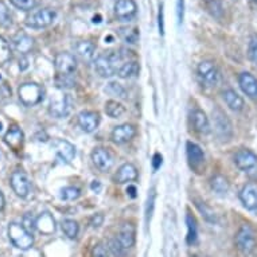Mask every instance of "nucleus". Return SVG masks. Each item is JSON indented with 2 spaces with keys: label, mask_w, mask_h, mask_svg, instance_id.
I'll return each instance as SVG.
<instances>
[{
  "label": "nucleus",
  "mask_w": 257,
  "mask_h": 257,
  "mask_svg": "<svg viewBox=\"0 0 257 257\" xmlns=\"http://www.w3.org/2000/svg\"><path fill=\"white\" fill-rule=\"evenodd\" d=\"M253 2H254V3H256V5H257V0H253Z\"/></svg>",
  "instance_id": "53"
},
{
  "label": "nucleus",
  "mask_w": 257,
  "mask_h": 257,
  "mask_svg": "<svg viewBox=\"0 0 257 257\" xmlns=\"http://www.w3.org/2000/svg\"><path fill=\"white\" fill-rule=\"evenodd\" d=\"M0 25L5 26V27L11 25V15L9 13V9L2 2H0Z\"/></svg>",
  "instance_id": "42"
},
{
  "label": "nucleus",
  "mask_w": 257,
  "mask_h": 257,
  "mask_svg": "<svg viewBox=\"0 0 257 257\" xmlns=\"http://www.w3.org/2000/svg\"><path fill=\"white\" fill-rule=\"evenodd\" d=\"M191 122H193V126H194L195 131H198L199 134L206 135V134L210 132V122H209V118H207L203 110H193L191 112Z\"/></svg>",
  "instance_id": "22"
},
{
  "label": "nucleus",
  "mask_w": 257,
  "mask_h": 257,
  "mask_svg": "<svg viewBox=\"0 0 257 257\" xmlns=\"http://www.w3.org/2000/svg\"><path fill=\"white\" fill-rule=\"evenodd\" d=\"M0 130H2V122H0Z\"/></svg>",
  "instance_id": "54"
},
{
  "label": "nucleus",
  "mask_w": 257,
  "mask_h": 257,
  "mask_svg": "<svg viewBox=\"0 0 257 257\" xmlns=\"http://www.w3.org/2000/svg\"><path fill=\"white\" fill-rule=\"evenodd\" d=\"M49 112L55 118L68 117L70 112H72V98H70V96L69 94H63L59 98L51 100Z\"/></svg>",
  "instance_id": "11"
},
{
  "label": "nucleus",
  "mask_w": 257,
  "mask_h": 257,
  "mask_svg": "<svg viewBox=\"0 0 257 257\" xmlns=\"http://www.w3.org/2000/svg\"><path fill=\"white\" fill-rule=\"evenodd\" d=\"M90 189H92L94 193H100V191H101V189H102L101 182H100V181H93L92 185H90Z\"/></svg>",
  "instance_id": "49"
},
{
  "label": "nucleus",
  "mask_w": 257,
  "mask_h": 257,
  "mask_svg": "<svg viewBox=\"0 0 257 257\" xmlns=\"http://www.w3.org/2000/svg\"><path fill=\"white\" fill-rule=\"evenodd\" d=\"M207 9L215 18H221L223 13V9L221 3H219V0H207Z\"/></svg>",
  "instance_id": "40"
},
{
  "label": "nucleus",
  "mask_w": 257,
  "mask_h": 257,
  "mask_svg": "<svg viewBox=\"0 0 257 257\" xmlns=\"http://www.w3.org/2000/svg\"><path fill=\"white\" fill-rule=\"evenodd\" d=\"M136 179H138V170L132 163H124L114 175V182L118 185L130 183V182H134Z\"/></svg>",
  "instance_id": "20"
},
{
  "label": "nucleus",
  "mask_w": 257,
  "mask_h": 257,
  "mask_svg": "<svg viewBox=\"0 0 257 257\" xmlns=\"http://www.w3.org/2000/svg\"><path fill=\"white\" fill-rule=\"evenodd\" d=\"M35 221H37V218H34L33 215L26 214L25 217H23V221H22V226H23L27 232L33 234V232L35 230Z\"/></svg>",
  "instance_id": "43"
},
{
  "label": "nucleus",
  "mask_w": 257,
  "mask_h": 257,
  "mask_svg": "<svg viewBox=\"0 0 257 257\" xmlns=\"http://www.w3.org/2000/svg\"><path fill=\"white\" fill-rule=\"evenodd\" d=\"M160 165H162V155L156 152L154 158H152V167H154V170H158L160 167Z\"/></svg>",
  "instance_id": "48"
},
{
  "label": "nucleus",
  "mask_w": 257,
  "mask_h": 257,
  "mask_svg": "<svg viewBox=\"0 0 257 257\" xmlns=\"http://www.w3.org/2000/svg\"><path fill=\"white\" fill-rule=\"evenodd\" d=\"M92 257H109V249L104 244H97L93 248Z\"/></svg>",
  "instance_id": "44"
},
{
  "label": "nucleus",
  "mask_w": 257,
  "mask_h": 257,
  "mask_svg": "<svg viewBox=\"0 0 257 257\" xmlns=\"http://www.w3.org/2000/svg\"><path fill=\"white\" fill-rule=\"evenodd\" d=\"M61 226H62L63 233H65L69 238L74 240V238L78 236L80 226H78V223H77V221H74V219H63L62 223H61Z\"/></svg>",
  "instance_id": "32"
},
{
  "label": "nucleus",
  "mask_w": 257,
  "mask_h": 257,
  "mask_svg": "<svg viewBox=\"0 0 257 257\" xmlns=\"http://www.w3.org/2000/svg\"><path fill=\"white\" fill-rule=\"evenodd\" d=\"M159 31L162 35L165 33V26H163V10H162V7H160L159 11Z\"/></svg>",
  "instance_id": "50"
},
{
  "label": "nucleus",
  "mask_w": 257,
  "mask_h": 257,
  "mask_svg": "<svg viewBox=\"0 0 257 257\" xmlns=\"http://www.w3.org/2000/svg\"><path fill=\"white\" fill-rule=\"evenodd\" d=\"M213 114H214V121L215 126H217V131H218L223 138H228V136H226V131L232 135V125H230V121L228 120V116L223 113L221 109H215V112L213 110Z\"/></svg>",
  "instance_id": "25"
},
{
  "label": "nucleus",
  "mask_w": 257,
  "mask_h": 257,
  "mask_svg": "<svg viewBox=\"0 0 257 257\" xmlns=\"http://www.w3.org/2000/svg\"><path fill=\"white\" fill-rule=\"evenodd\" d=\"M106 92L113 94V96H117L120 98H126L125 88L121 84H118V82H109L108 86H106Z\"/></svg>",
  "instance_id": "38"
},
{
  "label": "nucleus",
  "mask_w": 257,
  "mask_h": 257,
  "mask_svg": "<svg viewBox=\"0 0 257 257\" xmlns=\"http://www.w3.org/2000/svg\"><path fill=\"white\" fill-rule=\"evenodd\" d=\"M135 135V125H132V124H122V125L116 126L113 131H112V140L116 144H124L134 139Z\"/></svg>",
  "instance_id": "17"
},
{
  "label": "nucleus",
  "mask_w": 257,
  "mask_h": 257,
  "mask_svg": "<svg viewBox=\"0 0 257 257\" xmlns=\"http://www.w3.org/2000/svg\"><path fill=\"white\" fill-rule=\"evenodd\" d=\"M92 160L93 165L96 166V169L100 170L101 173L109 171L114 165L113 156H112V154L106 148H94L92 152Z\"/></svg>",
  "instance_id": "12"
},
{
  "label": "nucleus",
  "mask_w": 257,
  "mask_h": 257,
  "mask_svg": "<svg viewBox=\"0 0 257 257\" xmlns=\"http://www.w3.org/2000/svg\"><path fill=\"white\" fill-rule=\"evenodd\" d=\"M135 191H136V189L134 187V186H130V187H128V190H126V193H130V195H131L132 198H135L136 197Z\"/></svg>",
  "instance_id": "51"
},
{
  "label": "nucleus",
  "mask_w": 257,
  "mask_h": 257,
  "mask_svg": "<svg viewBox=\"0 0 257 257\" xmlns=\"http://www.w3.org/2000/svg\"><path fill=\"white\" fill-rule=\"evenodd\" d=\"M186 150H187V159H189L190 167L197 174H202L205 170V154H203L202 148L197 143L187 142Z\"/></svg>",
  "instance_id": "8"
},
{
  "label": "nucleus",
  "mask_w": 257,
  "mask_h": 257,
  "mask_svg": "<svg viewBox=\"0 0 257 257\" xmlns=\"http://www.w3.org/2000/svg\"><path fill=\"white\" fill-rule=\"evenodd\" d=\"M51 147L54 148L55 154L65 162V163H70L74 156H76V147L73 146L70 142L65 139H55L51 143Z\"/></svg>",
  "instance_id": "15"
},
{
  "label": "nucleus",
  "mask_w": 257,
  "mask_h": 257,
  "mask_svg": "<svg viewBox=\"0 0 257 257\" xmlns=\"http://www.w3.org/2000/svg\"><path fill=\"white\" fill-rule=\"evenodd\" d=\"M116 238L120 241V244L124 246V249H126V250L131 249L135 244V226L130 222L122 223Z\"/></svg>",
  "instance_id": "19"
},
{
  "label": "nucleus",
  "mask_w": 257,
  "mask_h": 257,
  "mask_svg": "<svg viewBox=\"0 0 257 257\" xmlns=\"http://www.w3.org/2000/svg\"><path fill=\"white\" fill-rule=\"evenodd\" d=\"M249 58L253 63L257 65V39H252L249 43Z\"/></svg>",
  "instance_id": "45"
},
{
  "label": "nucleus",
  "mask_w": 257,
  "mask_h": 257,
  "mask_svg": "<svg viewBox=\"0 0 257 257\" xmlns=\"http://www.w3.org/2000/svg\"><path fill=\"white\" fill-rule=\"evenodd\" d=\"M234 163L252 181L257 182V155L248 148H241L234 155Z\"/></svg>",
  "instance_id": "3"
},
{
  "label": "nucleus",
  "mask_w": 257,
  "mask_h": 257,
  "mask_svg": "<svg viewBox=\"0 0 257 257\" xmlns=\"http://www.w3.org/2000/svg\"><path fill=\"white\" fill-rule=\"evenodd\" d=\"M57 76H73L77 69L76 57L70 53H59L54 59Z\"/></svg>",
  "instance_id": "7"
},
{
  "label": "nucleus",
  "mask_w": 257,
  "mask_h": 257,
  "mask_svg": "<svg viewBox=\"0 0 257 257\" xmlns=\"http://www.w3.org/2000/svg\"><path fill=\"white\" fill-rule=\"evenodd\" d=\"M183 9H185V0H177V15L179 25L183 22V13H185Z\"/></svg>",
  "instance_id": "46"
},
{
  "label": "nucleus",
  "mask_w": 257,
  "mask_h": 257,
  "mask_svg": "<svg viewBox=\"0 0 257 257\" xmlns=\"http://www.w3.org/2000/svg\"><path fill=\"white\" fill-rule=\"evenodd\" d=\"M18 96L23 105L34 106L43 100V89L34 82H26L18 89Z\"/></svg>",
  "instance_id": "5"
},
{
  "label": "nucleus",
  "mask_w": 257,
  "mask_h": 257,
  "mask_svg": "<svg viewBox=\"0 0 257 257\" xmlns=\"http://www.w3.org/2000/svg\"><path fill=\"white\" fill-rule=\"evenodd\" d=\"M138 6L134 0H117L114 5V14L121 22H131L136 15Z\"/></svg>",
  "instance_id": "13"
},
{
  "label": "nucleus",
  "mask_w": 257,
  "mask_h": 257,
  "mask_svg": "<svg viewBox=\"0 0 257 257\" xmlns=\"http://www.w3.org/2000/svg\"><path fill=\"white\" fill-rule=\"evenodd\" d=\"M122 58H124V55L117 51H109L105 54L98 55L94 62V69L100 77L109 78L117 73V70L120 69L118 63H121Z\"/></svg>",
  "instance_id": "1"
},
{
  "label": "nucleus",
  "mask_w": 257,
  "mask_h": 257,
  "mask_svg": "<svg viewBox=\"0 0 257 257\" xmlns=\"http://www.w3.org/2000/svg\"><path fill=\"white\" fill-rule=\"evenodd\" d=\"M105 112L109 117L120 118L122 114L125 113V106L120 104V102L114 101V100H109L105 104Z\"/></svg>",
  "instance_id": "31"
},
{
  "label": "nucleus",
  "mask_w": 257,
  "mask_h": 257,
  "mask_svg": "<svg viewBox=\"0 0 257 257\" xmlns=\"http://www.w3.org/2000/svg\"><path fill=\"white\" fill-rule=\"evenodd\" d=\"M3 139H5V143L7 144L11 150H14V151H19L22 148V144H23V132H22V130L19 126H10V130L6 132V135Z\"/></svg>",
  "instance_id": "21"
},
{
  "label": "nucleus",
  "mask_w": 257,
  "mask_h": 257,
  "mask_svg": "<svg viewBox=\"0 0 257 257\" xmlns=\"http://www.w3.org/2000/svg\"><path fill=\"white\" fill-rule=\"evenodd\" d=\"M197 207H198V210L201 211V214L203 215V218L206 219L207 222H210V223L217 222V217H215V213L211 210L210 207L207 206L206 203L198 202V203H197Z\"/></svg>",
  "instance_id": "36"
},
{
  "label": "nucleus",
  "mask_w": 257,
  "mask_h": 257,
  "mask_svg": "<svg viewBox=\"0 0 257 257\" xmlns=\"http://www.w3.org/2000/svg\"><path fill=\"white\" fill-rule=\"evenodd\" d=\"M78 125L84 132L86 134H90V132H94L100 125V114L97 112H93V110H84L78 114Z\"/></svg>",
  "instance_id": "14"
},
{
  "label": "nucleus",
  "mask_w": 257,
  "mask_h": 257,
  "mask_svg": "<svg viewBox=\"0 0 257 257\" xmlns=\"http://www.w3.org/2000/svg\"><path fill=\"white\" fill-rule=\"evenodd\" d=\"M5 209V197L2 194V191H0V211Z\"/></svg>",
  "instance_id": "52"
},
{
  "label": "nucleus",
  "mask_w": 257,
  "mask_h": 257,
  "mask_svg": "<svg viewBox=\"0 0 257 257\" xmlns=\"http://www.w3.org/2000/svg\"><path fill=\"white\" fill-rule=\"evenodd\" d=\"M198 76L206 86H217L219 82V72L214 62L211 61H202L198 65Z\"/></svg>",
  "instance_id": "9"
},
{
  "label": "nucleus",
  "mask_w": 257,
  "mask_h": 257,
  "mask_svg": "<svg viewBox=\"0 0 257 257\" xmlns=\"http://www.w3.org/2000/svg\"><path fill=\"white\" fill-rule=\"evenodd\" d=\"M186 223H187V244L194 245L198 240V226H197V221L193 215L187 214L186 215Z\"/></svg>",
  "instance_id": "29"
},
{
  "label": "nucleus",
  "mask_w": 257,
  "mask_h": 257,
  "mask_svg": "<svg viewBox=\"0 0 257 257\" xmlns=\"http://www.w3.org/2000/svg\"><path fill=\"white\" fill-rule=\"evenodd\" d=\"M9 238L15 248L21 250H29L34 245V237L26 230L21 223H10Z\"/></svg>",
  "instance_id": "4"
},
{
  "label": "nucleus",
  "mask_w": 257,
  "mask_h": 257,
  "mask_svg": "<svg viewBox=\"0 0 257 257\" xmlns=\"http://www.w3.org/2000/svg\"><path fill=\"white\" fill-rule=\"evenodd\" d=\"M138 74H139V63L136 61H128V62L122 63L117 70V76L122 80L132 78V77H136Z\"/></svg>",
  "instance_id": "27"
},
{
  "label": "nucleus",
  "mask_w": 257,
  "mask_h": 257,
  "mask_svg": "<svg viewBox=\"0 0 257 257\" xmlns=\"http://www.w3.org/2000/svg\"><path fill=\"white\" fill-rule=\"evenodd\" d=\"M194 257H197V256H194Z\"/></svg>",
  "instance_id": "55"
},
{
  "label": "nucleus",
  "mask_w": 257,
  "mask_h": 257,
  "mask_svg": "<svg viewBox=\"0 0 257 257\" xmlns=\"http://www.w3.org/2000/svg\"><path fill=\"white\" fill-rule=\"evenodd\" d=\"M35 229L45 236L53 234L55 232V221L53 215L49 214V213H43V214L39 215L35 221Z\"/></svg>",
  "instance_id": "23"
},
{
  "label": "nucleus",
  "mask_w": 257,
  "mask_h": 257,
  "mask_svg": "<svg viewBox=\"0 0 257 257\" xmlns=\"http://www.w3.org/2000/svg\"><path fill=\"white\" fill-rule=\"evenodd\" d=\"M222 96L225 102H226V105H228L232 110H234V112H241V110L244 109V100H242V97H241L240 94L234 92L233 89L225 90V92L222 93Z\"/></svg>",
  "instance_id": "24"
},
{
  "label": "nucleus",
  "mask_w": 257,
  "mask_h": 257,
  "mask_svg": "<svg viewBox=\"0 0 257 257\" xmlns=\"http://www.w3.org/2000/svg\"><path fill=\"white\" fill-rule=\"evenodd\" d=\"M108 249L113 257H125L126 254V249H124V246L120 244L117 238H110L108 241Z\"/></svg>",
  "instance_id": "34"
},
{
  "label": "nucleus",
  "mask_w": 257,
  "mask_h": 257,
  "mask_svg": "<svg viewBox=\"0 0 257 257\" xmlns=\"http://www.w3.org/2000/svg\"><path fill=\"white\" fill-rule=\"evenodd\" d=\"M11 3H13L17 9L30 11V10H33L35 7L37 0H11Z\"/></svg>",
  "instance_id": "41"
},
{
  "label": "nucleus",
  "mask_w": 257,
  "mask_h": 257,
  "mask_svg": "<svg viewBox=\"0 0 257 257\" xmlns=\"http://www.w3.org/2000/svg\"><path fill=\"white\" fill-rule=\"evenodd\" d=\"M10 183L13 187L14 193L21 197V198H26L30 194V189H31V182L29 179V175L25 171H14L10 178Z\"/></svg>",
  "instance_id": "10"
},
{
  "label": "nucleus",
  "mask_w": 257,
  "mask_h": 257,
  "mask_svg": "<svg viewBox=\"0 0 257 257\" xmlns=\"http://www.w3.org/2000/svg\"><path fill=\"white\" fill-rule=\"evenodd\" d=\"M57 13L51 9H42L35 11L26 19V25L31 29H43L54 22Z\"/></svg>",
  "instance_id": "6"
},
{
  "label": "nucleus",
  "mask_w": 257,
  "mask_h": 257,
  "mask_svg": "<svg viewBox=\"0 0 257 257\" xmlns=\"http://www.w3.org/2000/svg\"><path fill=\"white\" fill-rule=\"evenodd\" d=\"M120 35L126 43H131V45L138 42V39H139V33L135 27H122L120 29Z\"/></svg>",
  "instance_id": "33"
},
{
  "label": "nucleus",
  "mask_w": 257,
  "mask_h": 257,
  "mask_svg": "<svg viewBox=\"0 0 257 257\" xmlns=\"http://www.w3.org/2000/svg\"><path fill=\"white\" fill-rule=\"evenodd\" d=\"M237 248L244 254H252L257 248V230L250 223L241 225L236 234Z\"/></svg>",
  "instance_id": "2"
},
{
  "label": "nucleus",
  "mask_w": 257,
  "mask_h": 257,
  "mask_svg": "<svg viewBox=\"0 0 257 257\" xmlns=\"http://www.w3.org/2000/svg\"><path fill=\"white\" fill-rule=\"evenodd\" d=\"M55 84L59 89H69L74 86V78L73 76H57L55 77Z\"/></svg>",
  "instance_id": "39"
},
{
  "label": "nucleus",
  "mask_w": 257,
  "mask_h": 257,
  "mask_svg": "<svg viewBox=\"0 0 257 257\" xmlns=\"http://www.w3.org/2000/svg\"><path fill=\"white\" fill-rule=\"evenodd\" d=\"M210 186H211V189H213V191H215V193L219 195L226 194V193L229 191L228 179L223 177V175H219V174L211 178Z\"/></svg>",
  "instance_id": "30"
},
{
  "label": "nucleus",
  "mask_w": 257,
  "mask_h": 257,
  "mask_svg": "<svg viewBox=\"0 0 257 257\" xmlns=\"http://www.w3.org/2000/svg\"><path fill=\"white\" fill-rule=\"evenodd\" d=\"M14 47H15V50L22 53V54H26V53H29L31 50V47L34 45V39L29 37V35L26 34H19L17 35L13 41Z\"/></svg>",
  "instance_id": "26"
},
{
  "label": "nucleus",
  "mask_w": 257,
  "mask_h": 257,
  "mask_svg": "<svg viewBox=\"0 0 257 257\" xmlns=\"http://www.w3.org/2000/svg\"><path fill=\"white\" fill-rule=\"evenodd\" d=\"M80 189L74 187V186H68V187H63L61 190V198L65 199V201H76V199L80 198Z\"/></svg>",
  "instance_id": "35"
},
{
  "label": "nucleus",
  "mask_w": 257,
  "mask_h": 257,
  "mask_svg": "<svg viewBox=\"0 0 257 257\" xmlns=\"http://www.w3.org/2000/svg\"><path fill=\"white\" fill-rule=\"evenodd\" d=\"M238 84L242 92L252 100H257V78L248 72L241 73L238 76Z\"/></svg>",
  "instance_id": "16"
},
{
  "label": "nucleus",
  "mask_w": 257,
  "mask_h": 257,
  "mask_svg": "<svg viewBox=\"0 0 257 257\" xmlns=\"http://www.w3.org/2000/svg\"><path fill=\"white\" fill-rule=\"evenodd\" d=\"M11 58V50H10L9 42L3 37H0V65H5Z\"/></svg>",
  "instance_id": "37"
},
{
  "label": "nucleus",
  "mask_w": 257,
  "mask_h": 257,
  "mask_svg": "<svg viewBox=\"0 0 257 257\" xmlns=\"http://www.w3.org/2000/svg\"><path fill=\"white\" fill-rule=\"evenodd\" d=\"M94 51H96V46L90 41H81L76 45V53L84 61H90L94 57Z\"/></svg>",
  "instance_id": "28"
},
{
  "label": "nucleus",
  "mask_w": 257,
  "mask_h": 257,
  "mask_svg": "<svg viewBox=\"0 0 257 257\" xmlns=\"http://www.w3.org/2000/svg\"><path fill=\"white\" fill-rule=\"evenodd\" d=\"M102 223H104V215L102 214L93 215L92 219H90V225H92V228H94V229L100 228Z\"/></svg>",
  "instance_id": "47"
},
{
  "label": "nucleus",
  "mask_w": 257,
  "mask_h": 257,
  "mask_svg": "<svg viewBox=\"0 0 257 257\" xmlns=\"http://www.w3.org/2000/svg\"><path fill=\"white\" fill-rule=\"evenodd\" d=\"M240 199L248 210H257V185L248 183L242 187Z\"/></svg>",
  "instance_id": "18"
}]
</instances>
